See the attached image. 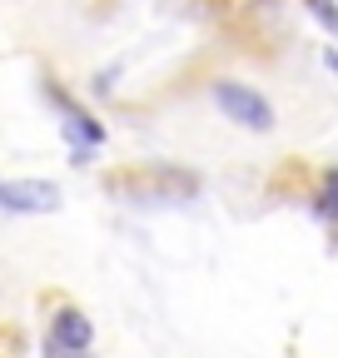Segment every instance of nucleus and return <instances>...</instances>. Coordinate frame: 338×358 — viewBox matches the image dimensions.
Returning <instances> with one entry per match:
<instances>
[{"instance_id": "obj_8", "label": "nucleus", "mask_w": 338, "mask_h": 358, "mask_svg": "<svg viewBox=\"0 0 338 358\" xmlns=\"http://www.w3.org/2000/svg\"><path fill=\"white\" fill-rule=\"evenodd\" d=\"M40 353H45V358H95V353H65V348H55V343H45Z\"/></svg>"}, {"instance_id": "obj_6", "label": "nucleus", "mask_w": 338, "mask_h": 358, "mask_svg": "<svg viewBox=\"0 0 338 358\" xmlns=\"http://www.w3.org/2000/svg\"><path fill=\"white\" fill-rule=\"evenodd\" d=\"M314 214H318L323 224H338V164L323 174V185H318V194H314Z\"/></svg>"}, {"instance_id": "obj_2", "label": "nucleus", "mask_w": 338, "mask_h": 358, "mask_svg": "<svg viewBox=\"0 0 338 358\" xmlns=\"http://www.w3.org/2000/svg\"><path fill=\"white\" fill-rule=\"evenodd\" d=\"M214 105L224 120H234L239 129H254V134H269L274 129V105L259 95L254 85H239V80H214Z\"/></svg>"}, {"instance_id": "obj_5", "label": "nucleus", "mask_w": 338, "mask_h": 358, "mask_svg": "<svg viewBox=\"0 0 338 358\" xmlns=\"http://www.w3.org/2000/svg\"><path fill=\"white\" fill-rule=\"evenodd\" d=\"M45 343H55V348H65V353H95V324L84 319V308L60 303V308H55V319H50Z\"/></svg>"}, {"instance_id": "obj_9", "label": "nucleus", "mask_w": 338, "mask_h": 358, "mask_svg": "<svg viewBox=\"0 0 338 358\" xmlns=\"http://www.w3.org/2000/svg\"><path fill=\"white\" fill-rule=\"evenodd\" d=\"M323 65H328V70L338 75V50H323Z\"/></svg>"}, {"instance_id": "obj_1", "label": "nucleus", "mask_w": 338, "mask_h": 358, "mask_svg": "<svg viewBox=\"0 0 338 358\" xmlns=\"http://www.w3.org/2000/svg\"><path fill=\"white\" fill-rule=\"evenodd\" d=\"M45 100L60 110V129H65V140H70V159L75 164H90V150L105 145V124L84 110L80 100H70L60 85H45Z\"/></svg>"}, {"instance_id": "obj_3", "label": "nucleus", "mask_w": 338, "mask_h": 358, "mask_svg": "<svg viewBox=\"0 0 338 358\" xmlns=\"http://www.w3.org/2000/svg\"><path fill=\"white\" fill-rule=\"evenodd\" d=\"M135 185H145V194H159V199H194L199 194V174L175 169V164H154V169H140L130 179H115V189H135Z\"/></svg>"}, {"instance_id": "obj_4", "label": "nucleus", "mask_w": 338, "mask_h": 358, "mask_svg": "<svg viewBox=\"0 0 338 358\" xmlns=\"http://www.w3.org/2000/svg\"><path fill=\"white\" fill-rule=\"evenodd\" d=\"M0 209H10V214H55L60 189L50 179H0Z\"/></svg>"}, {"instance_id": "obj_7", "label": "nucleus", "mask_w": 338, "mask_h": 358, "mask_svg": "<svg viewBox=\"0 0 338 358\" xmlns=\"http://www.w3.org/2000/svg\"><path fill=\"white\" fill-rule=\"evenodd\" d=\"M304 6H309V15H314V20L338 40V0H304Z\"/></svg>"}]
</instances>
